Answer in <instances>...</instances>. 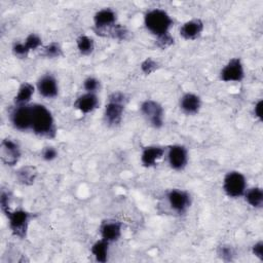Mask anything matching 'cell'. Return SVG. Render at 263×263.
<instances>
[{
  "label": "cell",
  "mask_w": 263,
  "mask_h": 263,
  "mask_svg": "<svg viewBox=\"0 0 263 263\" xmlns=\"http://www.w3.org/2000/svg\"><path fill=\"white\" fill-rule=\"evenodd\" d=\"M93 23L96 33L101 35L104 31L116 24V13L111 8H103L96 12L93 16Z\"/></svg>",
  "instance_id": "obj_12"
},
{
  "label": "cell",
  "mask_w": 263,
  "mask_h": 263,
  "mask_svg": "<svg viewBox=\"0 0 263 263\" xmlns=\"http://www.w3.org/2000/svg\"><path fill=\"white\" fill-rule=\"evenodd\" d=\"M37 175H38L37 168L33 165H24L20 167L15 173L17 182L25 186L33 185L37 178Z\"/></svg>",
  "instance_id": "obj_19"
},
{
  "label": "cell",
  "mask_w": 263,
  "mask_h": 263,
  "mask_svg": "<svg viewBox=\"0 0 263 263\" xmlns=\"http://www.w3.org/2000/svg\"><path fill=\"white\" fill-rule=\"evenodd\" d=\"M247 181L245 176L239 172H228L223 180V189L227 196L237 198L245 194Z\"/></svg>",
  "instance_id": "obj_4"
},
{
  "label": "cell",
  "mask_w": 263,
  "mask_h": 263,
  "mask_svg": "<svg viewBox=\"0 0 263 263\" xmlns=\"http://www.w3.org/2000/svg\"><path fill=\"white\" fill-rule=\"evenodd\" d=\"M76 44H77V48H78L79 52L83 55L90 54L95 48L93 40L86 35H80L76 39Z\"/></svg>",
  "instance_id": "obj_23"
},
{
  "label": "cell",
  "mask_w": 263,
  "mask_h": 263,
  "mask_svg": "<svg viewBox=\"0 0 263 263\" xmlns=\"http://www.w3.org/2000/svg\"><path fill=\"white\" fill-rule=\"evenodd\" d=\"M126 103L127 98L122 92H112L108 97L104 110V119L109 126H117L121 122Z\"/></svg>",
  "instance_id": "obj_3"
},
{
  "label": "cell",
  "mask_w": 263,
  "mask_h": 263,
  "mask_svg": "<svg viewBox=\"0 0 263 263\" xmlns=\"http://www.w3.org/2000/svg\"><path fill=\"white\" fill-rule=\"evenodd\" d=\"M0 208L6 217L11 213L9 209V193L4 189L1 190V194H0Z\"/></svg>",
  "instance_id": "obj_29"
},
{
  "label": "cell",
  "mask_w": 263,
  "mask_h": 263,
  "mask_svg": "<svg viewBox=\"0 0 263 263\" xmlns=\"http://www.w3.org/2000/svg\"><path fill=\"white\" fill-rule=\"evenodd\" d=\"M109 243L105 239H100L96 241L91 246V254L95 256L96 260L100 263H105L108 260V251H109Z\"/></svg>",
  "instance_id": "obj_20"
},
{
  "label": "cell",
  "mask_w": 263,
  "mask_h": 263,
  "mask_svg": "<svg viewBox=\"0 0 263 263\" xmlns=\"http://www.w3.org/2000/svg\"><path fill=\"white\" fill-rule=\"evenodd\" d=\"M80 112L87 114L92 112L99 106V99L93 92H86L79 96L73 105Z\"/></svg>",
  "instance_id": "obj_16"
},
{
  "label": "cell",
  "mask_w": 263,
  "mask_h": 263,
  "mask_svg": "<svg viewBox=\"0 0 263 263\" xmlns=\"http://www.w3.org/2000/svg\"><path fill=\"white\" fill-rule=\"evenodd\" d=\"M83 87L87 92L95 93V91H97L100 87V81L95 77H87L83 82Z\"/></svg>",
  "instance_id": "obj_31"
},
{
  "label": "cell",
  "mask_w": 263,
  "mask_h": 263,
  "mask_svg": "<svg viewBox=\"0 0 263 263\" xmlns=\"http://www.w3.org/2000/svg\"><path fill=\"white\" fill-rule=\"evenodd\" d=\"M58 156V151L53 147H45L42 150V157L46 161H51Z\"/></svg>",
  "instance_id": "obj_32"
},
{
  "label": "cell",
  "mask_w": 263,
  "mask_h": 263,
  "mask_svg": "<svg viewBox=\"0 0 263 263\" xmlns=\"http://www.w3.org/2000/svg\"><path fill=\"white\" fill-rule=\"evenodd\" d=\"M217 254L220 257V259H222L223 261H226V262L232 261L235 256V252H234L233 248L231 246H225V245L218 247Z\"/></svg>",
  "instance_id": "obj_25"
},
{
  "label": "cell",
  "mask_w": 263,
  "mask_h": 263,
  "mask_svg": "<svg viewBox=\"0 0 263 263\" xmlns=\"http://www.w3.org/2000/svg\"><path fill=\"white\" fill-rule=\"evenodd\" d=\"M34 93V86L29 82H24L21 84L16 96L14 97V104L27 105Z\"/></svg>",
  "instance_id": "obj_21"
},
{
  "label": "cell",
  "mask_w": 263,
  "mask_h": 263,
  "mask_svg": "<svg viewBox=\"0 0 263 263\" xmlns=\"http://www.w3.org/2000/svg\"><path fill=\"white\" fill-rule=\"evenodd\" d=\"M32 105H17L10 114V121L14 128L27 130L32 127Z\"/></svg>",
  "instance_id": "obj_7"
},
{
  "label": "cell",
  "mask_w": 263,
  "mask_h": 263,
  "mask_svg": "<svg viewBox=\"0 0 263 263\" xmlns=\"http://www.w3.org/2000/svg\"><path fill=\"white\" fill-rule=\"evenodd\" d=\"M141 113L154 128H160L163 125L164 111L162 106L153 100H146L142 103Z\"/></svg>",
  "instance_id": "obj_6"
},
{
  "label": "cell",
  "mask_w": 263,
  "mask_h": 263,
  "mask_svg": "<svg viewBox=\"0 0 263 263\" xmlns=\"http://www.w3.org/2000/svg\"><path fill=\"white\" fill-rule=\"evenodd\" d=\"M164 154V148L160 146H148L143 149L141 155V162L145 167L154 166L158 159Z\"/></svg>",
  "instance_id": "obj_18"
},
{
  "label": "cell",
  "mask_w": 263,
  "mask_h": 263,
  "mask_svg": "<svg viewBox=\"0 0 263 263\" xmlns=\"http://www.w3.org/2000/svg\"><path fill=\"white\" fill-rule=\"evenodd\" d=\"M167 201L177 214H184L191 204L190 194L187 191L181 189H172L166 194Z\"/></svg>",
  "instance_id": "obj_8"
},
{
  "label": "cell",
  "mask_w": 263,
  "mask_h": 263,
  "mask_svg": "<svg viewBox=\"0 0 263 263\" xmlns=\"http://www.w3.org/2000/svg\"><path fill=\"white\" fill-rule=\"evenodd\" d=\"M167 159L170 166L175 171H182L188 162L187 149L182 145H172L168 147Z\"/></svg>",
  "instance_id": "obj_11"
},
{
  "label": "cell",
  "mask_w": 263,
  "mask_h": 263,
  "mask_svg": "<svg viewBox=\"0 0 263 263\" xmlns=\"http://www.w3.org/2000/svg\"><path fill=\"white\" fill-rule=\"evenodd\" d=\"M203 23L199 18H193L183 24L180 28V35L186 40L197 39L203 31Z\"/></svg>",
  "instance_id": "obj_15"
},
{
  "label": "cell",
  "mask_w": 263,
  "mask_h": 263,
  "mask_svg": "<svg viewBox=\"0 0 263 263\" xmlns=\"http://www.w3.org/2000/svg\"><path fill=\"white\" fill-rule=\"evenodd\" d=\"M42 55L49 58V59L60 58L63 55V50H62L61 45L58 42H51L47 46L44 47Z\"/></svg>",
  "instance_id": "obj_24"
},
{
  "label": "cell",
  "mask_w": 263,
  "mask_h": 263,
  "mask_svg": "<svg viewBox=\"0 0 263 263\" xmlns=\"http://www.w3.org/2000/svg\"><path fill=\"white\" fill-rule=\"evenodd\" d=\"M31 218L32 215L24 210H16L11 212L7 216V219L12 234L21 239H24L27 236L29 222Z\"/></svg>",
  "instance_id": "obj_5"
},
{
  "label": "cell",
  "mask_w": 263,
  "mask_h": 263,
  "mask_svg": "<svg viewBox=\"0 0 263 263\" xmlns=\"http://www.w3.org/2000/svg\"><path fill=\"white\" fill-rule=\"evenodd\" d=\"M201 107L200 98L192 92H187L180 99V108L187 115L197 114Z\"/></svg>",
  "instance_id": "obj_17"
},
{
  "label": "cell",
  "mask_w": 263,
  "mask_h": 263,
  "mask_svg": "<svg viewBox=\"0 0 263 263\" xmlns=\"http://www.w3.org/2000/svg\"><path fill=\"white\" fill-rule=\"evenodd\" d=\"M29 51H30V50L27 48L26 44L23 43V42L14 43L13 46H12V53H13L16 58H18V59H25V58H27Z\"/></svg>",
  "instance_id": "obj_30"
},
{
  "label": "cell",
  "mask_w": 263,
  "mask_h": 263,
  "mask_svg": "<svg viewBox=\"0 0 263 263\" xmlns=\"http://www.w3.org/2000/svg\"><path fill=\"white\" fill-rule=\"evenodd\" d=\"M32 111L33 119L31 128L34 134L48 139L54 138L57 135V128L50 111L41 104L32 105Z\"/></svg>",
  "instance_id": "obj_1"
},
{
  "label": "cell",
  "mask_w": 263,
  "mask_h": 263,
  "mask_svg": "<svg viewBox=\"0 0 263 263\" xmlns=\"http://www.w3.org/2000/svg\"><path fill=\"white\" fill-rule=\"evenodd\" d=\"M122 224L119 221L107 220L104 221L100 227V233L103 239L108 242L116 241L121 235Z\"/></svg>",
  "instance_id": "obj_14"
},
{
  "label": "cell",
  "mask_w": 263,
  "mask_h": 263,
  "mask_svg": "<svg viewBox=\"0 0 263 263\" xmlns=\"http://www.w3.org/2000/svg\"><path fill=\"white\" fill-rule=\"evenodd\" d=\"M262 106H263V101L260 100L257 102V104L254 107V114L259 120H262Z\"/></svg>",
  "instance_id": "obj_34"
},
{
  "label": "cell",
  "mask_w": 263,
  "mask_h": 263,
  "mask_svg": "<svg viewBox=\"0 0 263 263\" xmlns=\"http://www.w3.org/2000/svg\"><path fill=\"white\" fill-rule=\"evenodd\" d=\"M158 69V63L152 58H147L141 63V70L145 75H149Z\"/></svg>",
  "instance_id": "obj_26"
},
{
  "label": "cell",
  "mask_w": 263,
  "mask_h": 263,
  "mask_svg": "<svg viewBox=\"0 0 263 263\" xmlns=\"http://www.w3.org/2000/svg\"><path fill=\"white\" fill-rule=\"evenodd\" d=\"M252 252L259 260L263 261V241L260 240L256 242L252 248Z\"/></svg>",
  "instance_id": "obj_33"
},
{
  "label": "cell",
  "mask_w": 263,
  "mask_h": 263,
  "mask_svg": "<svg viewBox=\"0 0 263 263\" xmlns=\"http://www.w3.org/2000/svg\"><path fill=\"white\" fill-rule=\"evenodd\" d=\"M245 77V71L241 61L238 58L231 59L221 70L220 79L224 82H239Z\"/></svg>",
  "instance_id": "obj_9"
},
{
  "label": "cell",
  "mask_w": 263,
  "mask_h": 263,
  "mask_svg": "<svg viewBox=\"0 0 263 263\" xmlns=\"http://www.w3.org/2000/svg\"><path fill=\"white\" fill-rule=\"evenodd\" d=\"M24 43L26 44V46H27V48L29 50H35V49H37L38 47L41 46L42 40H41V38L37 34L31 33V34H29L27 36V38H26Z\"/></svg>",
  "instance_id": "obj_27"
},
{
  "label": "cell",
  "mask_w": 263,
  "mask_h": 263,
  "mask_svg": "<svg viewBox=\"0 0 263 263\" xmlns=\"http://www.w3.org/2000/svg\"><path fill=\"white\" fill-rule=\"evenodd\" d=\"M173 43H174V38L170 33L164 34V35L159 36V37H156V40H155L156 46L159 47L160 49H166Z\"/></svg>",
  "instance_id": "obj_28"
},
{
  "label": "cell",
  "mask_w": 263,
  "mask_h": 263,
  "mask_svg": "<svg viewBox=\"0 0 263 263\" xmlns=\"http://www.w3.org/2000/svg\"><path fill=\"white\" fill-rule=\"evenodd\" d=\"M246 201L253 208H261L263 204V190L260 187H254L245 192Z\"/></svg>",
  "instance_id": "obj_22"
},
{
  "label": "cell",
  "mask_w": 263,
  "mask_h": 263,
  "mask_svg": "<svg viewBox=\"0 0 263 263\" xmlns=\"http://www.w3.org/2000/svg\"><path fill=\"white\" fill-rule=\"evenodd\" d=\"M37 89L39 93L46 99H51L57 97L59 92V86L55 78L50 75L46 74L43 75L37 82Z\"/></svg>",
  "instance_id": "obj_13"
},
{
  "label": "cell",
  "mask_w": 263,
  "mask_h": 263,
  "mask_svg": "<svg viewBox=\"0 0 263 263\" xmlns=\"http://www.w3.org/2000/svg\"><path fill=\"white\" fill-rule=\"evenodd\" d=\"M0 157L4 164L13 166L21 157V150L17 143L11 139H4L0 144Z\"/></svg>",
  "instance_id": "obj_10"
},
{
  "label": "cell",
  "mask_w": 263,
  "mask_h": 263,
  "mask_svg": "<svg viewBox=\"0 0 263 263\" xmlns=\"http://www.w3.org/2000/svg\"><path fill=\"white\" fill-rule=\"evenodd\" d=\"M173 20L168 13L160 8H154L146 12L144 16V24L146 29L156 37L170 33L173 26Z\"/></svg>",
  "instance_id": "obj_2"
}]
</instances>
